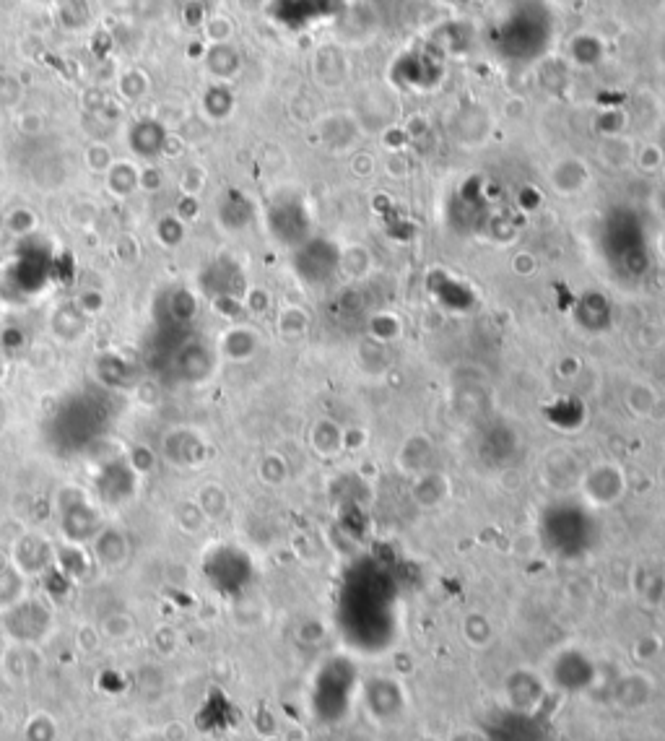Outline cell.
Instances as JSON below:
<instances>
[{"instance_id": "7a4b0ae2", "label": "cell", "mask_w": 665, "mask_h": 741, "mask_svg": "<svg viewBox=\"0 0 665 741\" xmlns=\"http://www.w3.org/2000/svg\"><path fill=\"white\" fill-rule=\"evenodd\" d=\"M580 492L590 507H611L627 492V476L616 463H595L582 474Z\"/></svg>"}, {"instance_id": "8992f818", "label": "cell", "mask_w": 665, "mask_h": 741, "mask_svg": "<svg viewBox=\"0 0 665 741\" xmlns=\"http://www.w3.org/2000/svg\"><path fill=\"white\" fill-rule=\"evenodd\" d=\"M450 497V484L442 474H421L414 484V500L419 502L424 510H434Z\"/></svg>"}, {"instance_id": "5b68a950", "label": "cell", "mask_w": 665, "mask_h": 741, "mask_svg": "<svg viewBox=\"0 0 665 741\" xmlns=\"http://www.w3.org/2000/svg\"><path fill=\"white\" fill-rule=\"evenodd\" d=\"M655 697V682L642 671H629L616 682L614 700L621 710H642Z\"/></svg>"}, {"instance_id": "9c48e42d", "label": "cell", "mask_w": 665, "mask_h": 741, "mask_svg": "<svg viewBox=\"0 0 665 741\" xmlns=\"http://www.w3.org/2000/svg\"><path fill=\"white\" fill-rule=\"evenodd\" d=\"M208 37L211 39H226L229 34H232V24L226 19H211L208 21Z\"/></svg>"}, {"instance_id": "277c9868", "label": "cell", "mask_w": 665, "mask_h": 741, "mask_svg": "<svg viewBox=\"0 0 665 741\" xmlns=\"http://www.w3.org/2000/svg\"><path fill=\"white\" fill-rule=\"evenodd\" d=\"M364 702H367L369 715L380 723L401 721L406 713V695L390 679H372L364 689Z\"/></svg>"}, {"instance_id": "6da1fadb", "label": "cell", "mask_w": 665, "mask_h": 741, "mask_svg": "<svg viewBox=\"0 0 665 741\" xmlns=\"http://www.w3.org/2000/svg\"><path fill=\"white\" fill-rule=\"evenodd\" d=\"M546 682L556 692H572V695H582L588 692L595 682V663L593 658L580 648H564L556 650L549 658V669L543 671Z\"/></svg>"}, {"instance_id": "3957f363", "label": "cell", "mask_w": 665, "mask_h": 741, "mask_svg": "<svg viewBox=\"0 0 665 741\" xmlns=\"http://www.w3.org/2000/svg\"><path fill=\"white\" fill-rule=\"evenodd\" d=\"M551 692L543 671L515 669L504 679V702L517 713H533Z\"/></svg>"}, {"instance_id": "52a82bcc", "label": "cell", "mask_w": 665, "mask_h": 741, "mask_svg": "<svg viewBox=\"0 0 665 741\" xmlns=\"http://www.w3.org/2000/svg\"><path fill=\"white\" fill-rule=\"evenodd\" d=\"M463 637L473 645V648H484L486 643H491L494 630H491V622L484 614H468V617L463 619Z\"/></svg>"}, {"instance_id": "ba28073f", "label": "cell", "mask_w": 665, "mask_h": 741, "mask_svg": "<svg viewBox=\"0 0 665 741\" xmlns=\"http://www.w3.org/2000/svg\"><path fill=\"white\" fill-rule=\"evenodd\" d=\"M447 741H489L486 739L484 731H478V728H455L450 736H447Z\"/></svg>"}]
</instances>
